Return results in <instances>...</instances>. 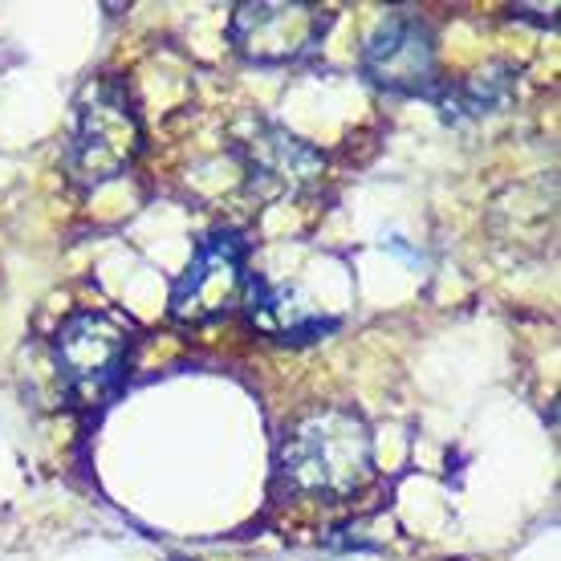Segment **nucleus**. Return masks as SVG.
Segmentation results:
<instances>
[{
  "mask_svg": "<svg viewBox=\"0 0 561 561\" xmlns=\"http://www.w3.org/2000/svg\"><path fill=\"white\" fill-rule=\"evenodd\" d=\"M501 73H505L501 66H489L484 73L463 78L448 99H439L444 114H448V118H460V114L477 118V114H489V111H496V106H505L508 102V78H501Z\"/></svg>",
  "mask_w": 561,
  "mask_h": 561,
  "instance_id": "9",
  "label": "nucleus"
},
{
  "mask_svg": "<svg viewBox=\"0 0 561 561\" xmlns=\"http://www.w3.org/2000/svg\"><path fill=\"white\" fill-rule=\"evenodd\" d=\"M240 163H244V180L256 199H294L309 192L313 183L322 180L325 159L322 151H313L306 139L289 135L285 127H265L253 130V139H244L237 147Z\"/></svg>",
  "mask_w": 561,
  "mask_h": 561,
  "instance_id": "7",
  "label": "nucleus"
},
{
  "mask_svg": "<svg viewBox=\"0 0 561 561\" xmlns=\"http://www.w3.org/2000/svg\"><path fill=\"white\" fill-rule=\"evenodd\" d=\"M171 561H187V558H171Z\"/></svg>",
  "mask_w": 561,
  "mask_h": 561,
  "instance_id": "10",
  "label": "nucleus"
},
{
  "mask_svg": "<svg viewBox=\"0 0 561 561\" xmlns=\"http://www.w3.org/2000/svg\"><path fill=\"white\" fill-rule=\"evenodd\" d=\"M249 313H253V325L261 334H268L273 342H318L322 334H334L337 330V318H325L322 309L306 301V297L289 289V285H277V289H265V285H256L249 289Z\"/></svg>",
  "mask_w": 561,
  "mask_h": 561,
  "instance_id": "8",
  "label": "nucleus"
},
{
  "mask_svg": "<svg viewBox=\"0 0 561 561\" xmlns=\"http://www.w3.org/2000/svg\"><path fill=\"white\" fill-rule=\"evenodd\" d=\"M249 289H253V273H249V249L240 232L232 228L211 232L171 289V318L180 325L220 322L249 301Z\"/></svg>",
  "mask_w": 561,
  "mask_h": 561,
  "instance_id": "3",
  "label": "nucleus"
},
{
  "mask_svg": "<svg viewBox=\"0 0 561 561\" xmlns=\"http://www.w3.org/2000/svg\"><path fill=\"white\" fill-rule=\"evenodd\" d=\"M277 468L294 492L342 501L375 477V439L354 408H313L289 427Z\"/></svg>",
  "mask_w": 561,
  "mask_h": 561,
  "instance_id": "1",
  "label": "nucleus"
},
{
  "mask_svg": "<svg viewBox=\"0 0 561 561\" xmlns=\"http://www.w3.org/2000/svg\"><path fill=\"white\" fill-rule=\"evenodd\" d=\"M142 151V123L127 90L114 78L85 85L78 102V130L70 147V175L82 187H102L135 168Z\"/></svg>",
  "mask_w": 561,
  "mask_h": 561,
  "instance_id": "2",
  "label": "nucleus"
},
{
  "mask_svg": "<svg viewBox=\"0 0 561 561\" xmlns=\"http://www.w3.org/2000/svg\"><path fill=\"white\" fill-rule=\"evenodd\" d=\"M330 25H334V13L322 4L261 0V4H237L228 33H232V45L249 61L289 66V61H301L306 54H313Z\"/></svg>",
  "mask_w": 561,
  "mask_h": 561,
  "instance_id": "5",
  "label": "nucleus"
},
{
  "mask_svg": "<svg viewBox=\"0 0 561 561\" xmlns=\"http://www.w3.org/2000/svg\"><path fill=\"white\" fill-rule=\"evenodd\" d=\"M363 73L370 85L403 99H435L439 94V66H435V37L427 21L415 13L382 16L363 49Z\"/></svg>",
  "mask_w": 561,
  "mask_h": 561,
  "instance_id": "6",
  "label": "nucleus"
},
{
  "mask_svg": "<svg viewBox=\"0 0 561 561\" xmlns=\"http://www.w3.org/2000/svg\"><path fill=\"white\" fill-rule=\"evenodd\" d=\"M130 342H135V330L114 313L85 309L66 318L54 337V358L73 399L99 403L102 394H111L114 382L123 379Z\"/></svg>",
  "mask_w": 561,
  "mask_h": 561,
  "instance_id": "4",
  "label": "nucleus"
}]
</instances>
